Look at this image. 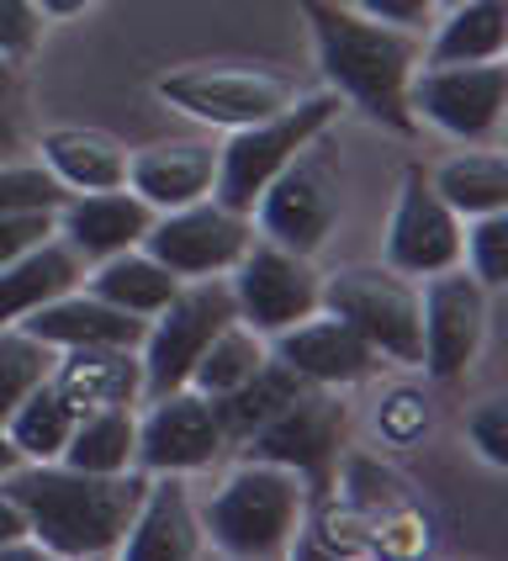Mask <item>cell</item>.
Here are the masks:
<instances>
[{
  "instance_id": "6da1fadb",
  "label": "cell",
  "mask_w": 508,
  "mask_h": 561,
  "mask_svg": "<svg viewBox=\"0 0 508 561\" xmlns=\"http://www.w3.org/2000/svg\"><path fill=\"white\" fill-rule=\"evenodd\" d=\"M0 488L22 503L32 546L48 557H117L123 535L149 488L143 471H74L64 461H22L0 477Z\"/></svg>"
},
{
  "instance_id": "7a4b0ae2",
  "label": "cell",
  "mask_w": 508,
  "mask_h": 561,
  "mask_svg": "<svg viewBox=\"0 0 508 561\" xmlns=\"http://www.w3.org/2000/svg\"><path fill=\"white\" fill-rule=\"evenodd\" d=\"M302 16L313 27L328 91L349 106H360L371 123L392 127V133H413L418 127L408 106V85L418 75L413 32L371 22L355 5H334V0H302Z\"/></svg>"
},
{
  "instance_id": "3957f363",
  "label": "cell",
  "mask_w": 508,
  "mask_h": 561,
  "mask_svg": "<svg viewBox=\"0 0 508 561\" xmlns=\"http://www.w3.org/2000/svg\"><path fill=\"white\" fill-rule=\"evenodd\" d=\"M302 508H308V482L291 467L250 456L239 471L222 477V488L201 514V530H207V546L222 557H286L302 530Z\"/></svg>"
},
{
  "instance_id": "277c9868",
  "label": "cell",
  "mask_w": 508,
  "mask_h": 561,
  "mask_svg": "<svg viewBox=\"0 0 508 561\" xmlns=\"http://www.w3.org/2000/svg\"><path fill=\"white\" fill-rule=\"evenodd\" d=\"M339 112V95L334 91H313V95H297L291 106H281L276 117L250 127H233V138L218 149V181H212V196L233 213H254L259 191L270 186L281 175V164L302 144H313L328 133Z\"/></svg>"
},
{
  "instance_id": "5b68a950",
  "label": "cell",
  "mask_w": 508,
  "mask_h": 561,
  "mask_svg": "<svg viewBox=\"0 0 508 561\" xmlns=\"http://www.w3.org/2000/svg\"><path fill=\"white\" fill-rule=\"evenodd\" d=\"M318 308L345 318L360 340L386 360L418 366L424 334H418V286L392 265H339L318 286Z\"/></svg>"
},
{
  "instance_id": "8992f818",
  "label": "cell",
  "mask_w": 508,
  "mask_h": 561,
  "mask_svg": "<svg viewBox=\"0 0 508 561\" xmlns=\"http://www.w3.org/2000/svg\"><path fill=\"white\" fill-rule=\"evenodd\" d=\"M233 286L222 276H196L181 280V291L149 318V334H143V398H164L175 387L190 381V366L201 360V350L212 344L222 323H233Z\"/></svg>"
},
{
  "instance_id": "52a82bcc",
  "label": "cell",
  "mask_w": 508,
  "mask_h": 561,
  "mask_svg": "<svg viewBox=\"0 0 508 561\" xmlns=\"http://www.w3.org/2000/svg\"><path fill=\"white\" fill-rule=\"evenodd\" d=\"M250 218H259V233L276 239L281 250H297L313 260L334 222H339V164L328 144H302L297 154L281 164V175L259 191Z\"/></svg>"
},
{
  "instance_id": "ba28073f",
  "label": "cell",
  "mask_w": 508,
  "mask_h": 561,
  "mask_svg": "<svg viewBox=\"0 0 508 561\" xmlns=\"http://www.w3.org/2000/svg\"><path fill=\"white\" fill-rule=\"evenodd\" d=\"M154 95L164 106L186 112L207 127H250L276 117L297 101V85L276 69H233V64H190L154 80Z\"/></svg>"
},
{
  "instance_id": "9c48e42d",
  "label": "cell",
  "mask_w": 508,
  "mask_h": 561,
  "mask_svg": "<svg viewBox=\"0 0 508 561\" xmlns=\"http://www.w3.org/2000/svg\"><path fill=\"white\" fill-rule=\"evenodd\" d=\"M250 244H254V218L222 207L218 196H201V202H186V207L154 213L149 233H143V250L154 254L164 271H175L181 280L228 276L244 260Z\"/></svg>"
},
{
  "instance_id": "30bf717a",
  "label": "cell",
  "mask_w": 508,
  "mask_h": 561,
  "mask_svg": "<svg viewBox=\"0 0 508 561\" xmlns=\"http://www.w3.org/2000/svg\"><path fill=\"white\" fill-rule=\"evenodd\" d=\"M413 117L435 123L450 138L466 144H487L508 106V64L482 59V64H429L424 75H413L408 85Z\"/></svg>"
},
{
  "instance_id": "8fae6325",
  "label": "cell",
  "mask_w": 508,
  "mask_h": 561,
  "mask_svg": "<svg viewBox=\"0 0 508 561\" xmlns=\"http://www.w3.org/2000/svg\"><path fill=\"white\" fill-rule=\"evenodd\" d=\"M228 286H233L239 323H250L254 334H281L291 323H302L308 312H318L323 276L313 271L308 254L281 250L276 239H254L244 260L228 271Z\"/></svg>"
},
{
  "instance_id": "7c38bea8",
  "label": "cell",
  "mask_w": 508,
  "mask_h": 561,
  "mask_svg": "<svg viewBox=\"0 0 508 561\" xmlns=\"http://www.w3.org/2000/svg\"><path fill=\"white\" fill-rule=\"evenodd\" d=\"M345 403L334 398V387H308L297 392L281 413H270L259 430L244 435L250 456L259 461H276V467H291L302 482H328V467L339 461L345 450Z\"/></svg>"
},
{
  "instance_id": "4fadbf2b",
  "label": "cell",
  "mask_w": 508,
  "mask_h": 561,
  "mask_svg": "<svg viewBox=\"0 0 508 561\" xmlns=\"http://www.w3.org/2000/svg\"><path fill=\"white\" fill-rule=\"evenodd\" d=\"M424 280L429 286L418 291V334H424L418 366L435 381H455L476 360L482 334H487V286L461 265Z\"/></svg>"
},
{
  "instance_id": "5bb4252c",
  "label": "cell",
  "mask_w": 508,
  "mask_h": 561,
  "mask_svg": "<svg viewBox=\"0 0 508 561\" xmlns=\"http://www.w3.org/2000/svg\"><path fill=\"white\" fill-rule=\"evenodd\" d=\"M461 218L444 207V196L429 186V175L413 164L397 186V207L386 222V265L403 276H440L461 265Z\"/></svg>"
},
{
  "instance_id": "9a60e30c",
  "label": "cell",
  "mask_w": 508,
  "mask_h": 561,
  "mask_svg": "<svg viewBox=\"0 0 508 561\" xmlns=\"http://www.w3.org/2000/svg\"><path fill=\"white\" fill-rule=\"evenodd\" d=\"M222 450V424L212 398L175 387L149 398V419H138V467L149 471H196L212 467Z\"/></svg>"
},
{
  "instance_id": "2e32d148",
  "label": "cell",
  "mask_w": 508,
  "mask_h": 561,
  "mask_svg": "<svg viewBox=\"0 0 508 561\" xmlns=\"http://www.w3.org/2000/svg\"><path fill=\"white\" fill-rule=\"evenodd\" d=\"M207 551V530L196 519V503H190L186 471H154V482L143 488L138 514L123 535L127 561H190Z\"/></svg>"
},
{
  "instance_id": "e0dca14e",
  "label": "cell",
  "mask_w": 508,
  "mask_h": 561,
  "mask_svg": "<svg viewBox=\"0 0 508 561\" xmlns=\"http://www.w3.org/2000/svg\"><path fill=\"white\" fill-rule=\"evenodd\" d=\"M276 340V360H286L291 371L302 376V381H313V387H349V381H366V376L377 371V350L360 340L355 329H349L345 318H334V312H308L302 323H291L281 334H270Z\"/></svg>"
},
{
  "instance_id": "ac0fdd59",
  "label": "cell",
  "mask_w": 508,
  "mask_h": 561,
  "mask_svg": "<svg viewBox=\"0 0 508 561\" xmlns=\"http://www.w3.org/2000/svg\"><path fill=\"white\" fill-rule=\"evenodd\" d=\"M149 222H154V207H149L138 191H127V186L69 191V202L54 213L59 239L80 254L85 265H95V260H106V254H117V250L143 244Z\"/></svg>"
},
{
  "instance_id": "d6986e66",
  "label": "cell",
  "mask_w": 508,
  "mask_h": 561,
  "mask_svg": "<svg viewBox=\"0 0 508 561\" xmlns=\"http://www.w3.org/2000/svg\"><path fill=\"white\" fill-rule=\"evenodd\" d=\"M212 181H218V144L207 138H170L127 154V191H138L154 213L212 196Z\"/></svg>"
},
{
  "instance_id": "ffe728a7",
  "label": "cell",
  "mask_w": 508,
  "mask_h": 561,
  "mask_svg": "<svg viewBox=\"0 0 508 561\" xmlns=\"http://www.w3.org/2000/svg\"><path fill=\"white\" fill-rule=\"evenodd\" d=\"M22 329L37 334L43 344H54V350H91V344H127V350H138L143 334H149V318H132V312L101 302L95 291L74 286V291H64L54 302H43L37 312H27Z\"/></svg>"
},
{
  "instance_id": "44dd1931",
  "label": "cell",
  "mask_w": 508,
  "mask_h": 561,
  "mask_svg": "<svg viewBox=\"0 0 508 561\" xmlns=\"http://www.w3.org/2000/svg\"><path fill=\"white\" fill-rule=\"evenodd\" d=\"M54 387L74 413L91 408H132L143 398V360L127 344H91V350H59Z\"/></svg>"
},
{
  "instance_id": "7402d4cb",
  "label": "cell",
  "mask_w": 508,
  "mask_h": 561,
  "mask_svg": "<svg viewBox=\"0 0 508 561\" xmlns=\"http://www.w3.org/2000/svg\"><path fill=\"white\" fill-rule=\"evenodd\" d=\"M85 271H91V265L69 250L59 233L27 244L16 260L0 265V329H5V323H22V318L37 312L43 302H54L64 291L85 286Z\"/></svg>"
},
{
  "instance_id": "603a6c76",
  "label": "cell",
  "mask_w": 508,
  "mask_h": 561,
  "mask_svg": "<svg viewBox=\"0 0 508 561\" xmlns=\"http://www.w3.org/2000/svg\"><path fill=\"white\" fill-rule=\"evenodd\" d=\"M43 164L54 170V181L64 191L127 186V149L112 133H95V127H48L43 133Z\"/></svg>"
},
{
  "instance_id": "cb8c5ba5",
  "label": "cell",
  "mask_w": 508,
  "mask_h": 561,
  "mask_svg": "<svg viewBox=\"0 0 508 561\" xmlns=\"http://www.w3.org/2000/svg\"><path fill=\"white\" fill-rule=\"evenodd\" d=\"M85 291H95L101 302L132 312V318H154V312L181 291V276L164 271L143 244H132V250H117V254H106V260H95L91 271H85Z\"/></svg>"
},
{
  "instance_id": "d4e9b609",
  "label": "cell",
  "mask_w": 508,
  "mask_h": 561,
  "mask_svg": "<svg viewBox=\"0 0 508 561\" xmlns=\"http://www.w3.org/2000/svg\"><path fill=\"white\" fill-rule=\"evenodd\" d=\"M508 54V0H455L435 27L429 64H482Z\"/></svg>"
},
{
  "instance_id": "484cf974",
  "label": "cell",
  "mask_w": 508,
  "mask_h": 561,
  "mask_svg": "<svg viewBox=\"0 0 508 561\" xmlns=\"http://www.w3.org/2000/svg\"><path fill=\"white\" fill-rule=\"evenodd\" d=\"M64 467L74 471H132L138 467V419L132 408H91V413H74V430L59 450Z\"/></svg>"
},
{
  "instance_id": "4316f807",
  "label": "cell",
  "mask_w": 508,
  "mask_h": 561,
  "mask_svg": "<svg viewBox=\"0 0 508 561\" xmlns=\"http://www.w3.org/2000/svg\"><path fill=\"white\" fill-rule=\"evenodd\" d=\"M308 387H313V381H302V376L291 371L286 360L265 355V366H259L244 387H233V392L212 398V408H218V424H222V439H244L250 430H259L270 413H281L297 392H308Z\"/></svg>"
},
{
  "instance_id": "83f0119b",
  "label": "cell",
  "mask_w": 508,
  "mask_h": 561,
  "mask_svg": "<svg viewBox=\"0 0 508 561\" xmlns=\"http://www.w3.org/2000/svg\"><path fill=\"white\" fill-rule=\"evenodd\" d=\"M429 186L444 196L455 218L508 213V159L504 154H455L429 175Z\"/></svg>"
},
{
  "instance_id": "f1b7e54d",
  "label": "cell",
  "mask_w": 508,
  "mask_h": 561,
  "mask_svg": "<svg viewBox=\"0 0 508 561\" xmlns=\"http://www.w3.org/2000/svg\"><path fill=\"white\" fill-rule=\"evenodd\" d=\"M265 355H270V344L265 334H254L250 323H222L212 344L201 350V360L190 366V392H201V398H222V392H233V387H244L259 366H265Z\"/></svg>"
},
{
  "instance_id": "f546056e",
  "label": "cell",
  "mask_w": 508,
  "mask_h": 561,
  "mask_svg": "<svg viewBox=\"0 0 508 561\" xmlns=\"http://www.w3.org/2000/svg\"><path fill=\"white\" fill-rule=\"evenodd\" d=\"M0 430L22 450V461H59L64 439L74 430V408L64 403V392L54 387V376H48L43 387H32L27 398L11 408V419Z\"/></svg>"
},
{
  "instance_id": "4dcf8cb0",
  "label": "cell",
  "mask_w": 508,
  "mask_h": 561,
  "mask_svg": "<svg viewBox=\"0 0 508 561\" xmlns=\"http://www.w3.org/2000/svg\"><path fill=\"white\" fill-rule=\"evenodd\" d=\"M54 360H59V350L27 334L22 323L0 329V424L11 419V408L22 403L32 387H43L54 376Z\"/></svg>"
},
{
  "instance_id": "1f68e13d",
  "label": "cell",
  "mask_w": 508,
  "mask_h": 561,
  "mask_svg": "<svg viewBox=\"0 0 508 561\" xmlns=\"http://www.w3.org/2000/svg\"><path fill=\"white\" fill-rule=\"evenodd\" d=\"M461 260L487 291H498L508 280V213H482V218H466V233H461Z\"/></svg>"
},
{
  "instance_id": "d6a6232c",
  "label": "cell",
  "mask_w": 508,
  "mask_h": 561,
  "mask_svg": "<svg viewBox=\"0 0 508 561\" xmlns=\"http://www.w3.org/2000/svg\"><path fill=\"white\" fill-rule=\"evenodd\" d=\"M69 191L54 181V170L37 164H11L0 159V213H59Z\"/></svg>"
},
{
  "instance_id": "836d02e7",
  "label": "cell",
  "mask_w": 508,
  "mask_h": 561,
  "mask_svg": "<svg viewBox=\"0 0 508 561\" xmlns=\"http://www.w3.org/2000/svg\"><path fill=\"white\" fill-rule=\"evenodd\" d=\"M43 37V11L32 0H0V59H27Z\"/></svg>"
},
{
  "instance_id": "e575fe53",
  "label": "cell",
  "mask_w": 508,
  "mask_h": 561,
  "mask_svg": "<svg viewBox=\"0 0 508 561\" xmlns=\"http://www.w3.org/2000/svg\"><path fill=\"white\" fill-rule=\"evenodd\" d=\"M466 435L476 439V450H482L487 467H508V403L504 398H487L482 408H472Z\"/></svg>"
},
{
  "instance_id": "d590c367",
  "label": "cell",
  "mask_w": 508,
  "mask_h": 561,
  "mask_svg": "<svg viewBox=\"0 0 508 561\" xmlns=\"http://www.w3.org/2000/svg\"><path fill=\"white\" fill-rule=\"evenodd\" d=\"M22 123H27L22 75H16V59H0V159L16 154V144H22Z\"/></svg>"
},
{
  "instance_id": "8d00e7d4",
  "label": "cell",
  "mask_w": 508,
  "mask_h": 561,
  "mask_svg": "<svg viewBox=\"0 0 508 561\" xmlns=\"http://www.w3.org/2000/svg\"><path fill=\"white\" fill-rule=\"evenodd\" d=\"M355 11L360 16H371V22H386V27H403V32H424L435 27V0H355Z\"/></svg>"
},
{
  "instance_id": "74e56055",
  "label": "cell",
  "mask_w": 508,
  "mask_h": 561,
  "mask_svg": "<svg viewBox=\"0 0 508 561\" xmlns=\"http://www.w3.org/2000/svg\"><path fill=\"white\" fill-rule=\"evenodd\" d=\"M54 233V213H0V265Z\"/></svg>"
},
{
  "instance_id": "f35d334b",
  "label": "cell",
  "mask_w": 508,
  "mask_h": 561,
  "mask_svg": "<svg viewBox=\"0 0 508 561\" xmlns=\"http://www.w3.org/2000/svg\"><path fill=\"white\" fill-rule=\"evenodd\" d=\"M381 435L386 439H413L424 430V398H413V392H392L386 403H381Z\"/></svg>"
},
{
  "instance_id": "ab89813d",
  "label": "cell",
  "mask_w": 508,
  "mask_h": 561,
  "mask_svg": "<svg viewBox=\"0 0 508 561\" xmlns=\"http://www.w3.org/2000/svg\"><path fill=\"white\" fill-rule=\"evenodd\" d=\"M27 540H32V530H27L22 503L0 488V557H32L37 546H27Z\"/></svg>"
},
{
  "instance_id": "60d3db41",
  "label": "cell",
  "mask_w": 508,
  "mask_h": 561,
  "mask_svg": "<svg viewBox=\"0 0 508 561\" xmlns=\"http://www.w3.org/2000/svg\"><path fill=\"white\" fill-rule=\"evenodd\" d=\"M43 16H54V22H64V16H80V11H91L95 0H32Z\"/></svg>"
},
{
  "instance_id": "b9f144b4",
  "label": "cell",
  "mask_w": 508,
  "mask_h": 561,
  "mask_svg": "<svg viewBox=\"0 0 508 561\" xmlns=\"http://www.w3.org/2000/svg\"><path fill=\"white\" fill-rule=\"evenodd\" d=\"M11 467H22V450H16V445H11V435L0 430V477H5Z\"/></svg>"
},
{
  "instance_id": "7bdbcfd3",
  "label": "cell",
  "mask_w": 508,
  "mask_h": 561,
  "mask_svg": "<svg viewBox=\"0 0 508 561\" xmlns=\"http://www.w3.org/2000/svg\"><path fill=\"white\" fill-rule=\"evenodd\" d=\"M435 5H455V0H435Z\"/></svg>"
}]
</instances>
